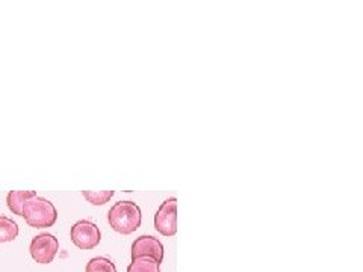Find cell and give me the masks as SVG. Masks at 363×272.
Returning a JSON list of instances; mask_svg holds the SVG:
<instances>
[{
	"mask_svg": "<svg viewBox=\"0 0 363 272\" xmlns=\"http://www.w3.org/2000/svg\"><path fill=\"white\" fill-rule=\"evenodd\" d=\"M70 236H72L73 244L81 249H93L101 241V233H100V229L97 227V224H94L93 221H88V220L77 221L72 227Z\"/></svg>",
	"mask_w": 363,
	"mask_h": 272,
	"instance_id": "cell-4",
	"label": "cell"
},
{
	"mask_svg": "<svg viewBox=\"0 0 363 272\" xmlns=\"http://www.w3.org/2000/svg\"><path fill=\"white\" fill-rule=\"evenodd\" d=\"M113 194H116L113 191H82L85 200L94 204V206H104L105 203H108L113 197Z\"/></svg>",
	"mask_w": 363,
	"mask_h": 272,
	"instance_id": "cell-11",
	"label": "cell"
},
{
	"mask_svg": "<svg viewBox=\"0 0 363 272\" xmlns=\"http://www.w3.org/2000/svg\"><path fill=\"white\" fill-rule=\"evenodd\" d=\"M18 236V225L17 222L5 217V215H0V244H6L14 241L16 237Z\"/></svg>",
	"mask_w": 363,
	"mask_h": 272,
	"instance_id": "cell-8",
	"label": "cell"
},
{
	"mask_svg": "<svg viewBox=\"0 0 363 272\" xmlns=\"http://www.w3.org/2000/svg\"><path fill=\"white\" fill-rule=\"evenodd\" d=\"M138 257H152L161 265L164 260V245L155 236H140L132 245V260Z\"/></svg>",
	"mask_w": 363,
	"mask_h": 272,
	"instance_id": "cell-6",
	"label": "cell"
},
{
	"mask_svg": "<svg viewBox=\"0 0 363 272\" xmlns=\"http://www.w3.org/2000/svg\"><path fill=\"white\" fill-rule=\"evenodd\" d=\"M108 221L113 232L120 234H130L140 229L143 221L141 209L135 201H118L109 209Z\"/></svg>",
	"mask_w": 363,
	"mask_h": 272,
	"instance_id": "cell-1",
	"label": "cell"
},
{
	"mask_svg": "<svg viewBox=\"0 0 363 272\" xmlns=\"http://www.w3.org/2000/svg\"><path fill=\"white\" fill-rule=\"evenodd\" d=\"M152 257H138L133 259L128 268V272H161V268Z\"/></svg>",
	"mask_w": 363,
	"mask_h": 272,
	"instance_id": "cell-9",
	"label": "cell"
},
{
	"mask_svg": "<svg viewBox=\"0 0 363 272\" xmlns=\"http://www.w3.org/2000/svg\"><path fill=\"white\" fill-rule=\"evenodd\" d=\"M86 272H117L116 264L108 257H94L91 259L85 268Z\"/></svg>",
	"mask_w": 363,
	"mask_h": 272,
	"instance_id": "cell-10",
	"label": "cell"
},
{
	"mask_svg": "<svg viewBox=\"0 0 363 272\" xmlns=\"http://www.w3.org/2000/svg\"><path fill=\"white\" fill-rule=\"evenodd\" d=\"M29 251L32 259L35 260L37 264L49 265L53 262V259L60 251V242L53 234L43 233L33 237L29 246Z\"/></svg>",
	"mask_w": 363,
	"mask_h": 272,
	"instance_id": "cell-3",
	"label": "cell"
},
{
	"mask_svg": "<svg viewBox=\"0 0 363 272\" xmlns=\"http://www.w3.org/2000/svg\"><path fill=\"white\" fill-rule=\"evenodd\" d=\"M21 217L33 229H48L58 220V210L50 200L35 196L25 203Z\"/></svg>",
	"mask_w": 363,
	"mask_h": 272,
	"instance_id": "cell-2",
	"label": "cell"
},
{
	"mask_svg": "<svg viewBox=\"0 0 363 272\" xmlns=\"http://www.w3.org/2000/svg\"><path fill=\"white\" fill-rule=\"evenodd\" d=\"M35 196H37L35 191H9L6 196L8 208L9 210H13V213L20 215L21 217V210H23V206H25V203Z\"/></svg>",
	"mask_w": 363,
	"mask_h": 272,
	"instance_id": "cell-7",
	"label": "cell"
},
{
	"mask_svg": "<svg viewBox=\"0 0 363 272\" xmlns=\"http://www.w3.org/2000/svg\"><path fill=\"white\" fill-rule=\"evenodd\" d=\"M155 229L164 236H174L177 233V200L168 198L155 215Z\"/></svg>",
	"mask_w": 363,
	"mask_h": 272,
	"instance_id": "cell-5",
	"label": "cell"
}]
</instances>
